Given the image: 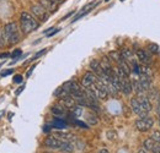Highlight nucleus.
<instances>
[{
	"mask_svg": "<svg viewBox=\"0 0 160 153\" xmlns=\"http://www.w3.org/2000/svg\"><path fill=\"white\" fill-rule=\"evenodd\" d=\"M40 27V22L37 21V19L31 15L30 12H21L20 15V30L23 35H28L33 31H36Z\"/></svg>",
	"mask_w": 160,
	"mask_h": 153,
	"instance_id": "nucleus-1",
	"label": "nucleus"
},
{
	"mask_svg": "<svg viewBox=\"0 0 160 153\" xmlns=\"http://www.w3.org/2000/svg\"><path fill=\"white\" fill-rule=\"evenodd\" d=\"M85 120L88 121L89 125H96L98 121H99V120H98V116L94 114V113H89V114H88V118H86Z\"/></svg>",
	"mask_w": 160,
	"mask_h": 153,
	"instance_id": "nucleus-19",
	"label": "nucleus"
},
{
	"mask_svg": "<svg viewBox=\"0 0 160 153\" xmlns=\"http://www.w3.org/2000/svg\"><path fill=\"white\" fill-rule=\"evenodd\" d=\"M14 72V70L12 69H9V70H4V71H1V76L5 77V76H9V75H11Z\"/></svg>",
	"mask_w": 160,
	"mask_h": 153,
	"instance_id": "nucleus-26",
	"label": "nucleus"
},
{
	"mask_svg": "<svg viewBox=\"0 0 160 153\" xmlns=\"http://www.w3.org/2000/svg\"><path fill=\"white\" fill-rule=\"evenodd\" d=\"M65 141H62L58 137L56 136H48L46 140H44V146L51 148V150H60L62 146L64 145Z\"/></svg>",
	"mask_w": 160,
	"mask_h": 153,
	"instance_id": "nucleus-5",
	"label": "nucleus"
},
{
	"mask_svg": "<svg viewBox=\"0 0 160 153\" xmlns=\"http://www.w3.org/2000/svg\"><path fill=\"white\" fill-rule=\"evenodd\" d=\"M99 153H108V151H107V150H101Z\"/></svg>",
	"mask_w": 160,
	"mask_h": 153,
	"instance_id": "nucleus-34",
	"label": "nucleus"
},
{
	"mask_svg": "<svg viewBox=\"0 0 160 153\" xmlns=\"http://www.w3.org/2000/svg\"><path fill=\"white\" fill-rule=\"evenodd\" d=\"M152 152L153 153H160V142H155V145H154V147H153Z\"/></svg>",
	"mask_w": 160,
	"mask_h": 153,
	"instance_id": "nucleus-24",
	"label": "nucleus"
},
{
	"mask_svg": "<svg viewBox=\"0 0 160 153\" xmlns=\"http://www.w3.org/2000/svg\"><path fill=\"white\" fill-rule=\"evenodd\" d=\"M10 57V54L9 53H4V54H0V59H2V58H8Z\"/></svg>",
	"mask_w": 160,
	"mask_h": 153,
	"instance_id": "nucleus-32",
	"label": "nucleus"
},
{
	"mask_svg": "<svg viewBox=\"0 0 160 153\" xmlns=\"http://www.w3.org/2000/svg\"><path fill=\"white\" fill-rule=\"evenodd\" d=\"M4 114H5V112H4V110H1V112H0V118H1Z\"/></svg>",
	"mask_w": 160,
	"mask_h": 153,
	"instance_id": "nucleus-35",
	"label": "nucleus"
},
{
	"mask_svg": "<svg viewBox=\"0 0 160 153\" xmlns=\"http://www.w3.org/2000/svg\"><path fill=\"white\" fill-rule=\"evenodd\" d=\"M31 11H32L33 16L37 20L42 21V22L47 21L48 17H49V12H48L41 4H33V5L31 6Z\"/></svg>",
	"mask_w": 160,
	"mask_h": 153,
	"instance_id": "nucleus-4",
	"label": "nucleus"
},
{
	"mask_svg": "<svg viewBox=\"0 0 160 153\" xmlns=\"http://www.w3.org/2000/svg\"><path fill=\"white\" fill-rule=\"evenodd\" d=\"M12 113H9V115H8V116H9V118H8V119H9V120H11V118H12Z\"/></svg>",
	"mask_w": 160,
	"mask_h": 153,
	"instance_id": "nucleus-33",
	"label": "nucleus"
},
{
	"mask_svg": "<svg viewBox=\"0 0 160 153\" xmlns=\"http://www.w3.org/2000/svg\"><path fill=\"white\" fill-rule=\"evenodd\" d=\"M5 36L9 44H16L20 42V28L16 22H9L4 26Z\"/></svg>",
	"mask_w": 160,
	"mask_h": 153,
	"instance_id": "nucleus-2",
	"label": "nucleus"
},
{
	"mask_svg": "<svg viewBox=\"0 0 160 153\" xmlns=\"http://www.w3.org/2000/svg\"><path fill=\"white\" fill-rule=\"evenodd\" d=\"M22 80H23L22 75H15V76H14V78H12L14 83H21V82H22Z\"/></svg>",
	"mask_w": 160,
	"mask_h": 153,
	"instance_id": "nucleus-23",
	"label": "nucleus"
},
{
	"mask_svg": "<svg viewBox=\"0 0 160 153\" xmlns=\"http://www.w3.org/2000/svg\"><path fill=\"white\" fill-rule=\"evenodd\" d=\"M53 128H56V129H65L68 125H67V123L64 121V120H62L59 118H56L54 120H53Z\"/></svg>",
	"mask_w": 160,
	"mask_h": 153,
	"instance_id": "nucleus-17",
	"label": "nucleus"
},
{
	"mask_svg": "<svg viewBox=\"0 0 160 153\" xmlns=\"http://www.w3.org/2000/svg\"><path fill=\"white\" fill-rule=\"evenodd\" d=\"M46 52H47V49H42L41 52H38V53H36V54H35V57L32 58L31 60H36V59H38V58H40L41 55H43V54H44Z\"/></svg>",
	"mask_w": 160,
	"mask_h": 153,
	"instance_id": "nucleus-25",
	"label": "nucleus"
},
{
	"mask_svg": "<svg viewBox=\"0 0 160 153\" xmlns=\"http://www.w3.org/2000/svg\"><path fill=\"white\" fill-rule=\"evenodd\" d=\"M137 98H138V100H139L140 107L143 108V110H144L147 114H148L149 112H152V109H153L152 103H150L149 98L145 96V93H144V95H140V96H137Z\"/></svg>",
	"mask_w": 160,
	"mask_h": 153,
	"instance_id": "nucleus-11",
	"label": "nucleus"
},
{
	"mask_svg": "<svg viewBox=\"0 0 160 153\" xmlns=\"http://www.w3.org/2000/svg\"><path fill=\"white\" fill-rule=\"evenodd\" d=\"M51 112L53 113V115H56V116H63V115L67 113V110H65V108L62 105V104H56V105H53L52 108H51Z\"/></svg>",
	"mask_w": 160,
	"mask_h": 153,
	"instance_id": "nucleus-13",
	"label": "nucleus"
},
{
	"mask_svg": "<svg viewBox=\"0 0 160 153\" xmlns=\"http://www.w3.org/2000/svg\"><path fill=\"white\" fill-rule=\"evenodd\" d=\"M159 126H160V114H159Z\"/></svg>",
	"mask_w": 160,
	"mask_h": 153,
	"instance_id": "nucleus-36",
	"label": "nucleus"
},
{
	"mask_svg": "<svg viewBox=\"0 0 160 153\" xmlns=\"http://www.w3.org/2000/svg\"><path fill=\"white\" fill-rule=\"evenodd\" d=\"M95 6H96V2H90V4H88L85 7H82V9H81V11H80L79 14H78L74 19L72 20V22H77L78 20H80L81 17H84V16H85L86 14H89V12H90Z\"/></svg>",
	"mask_w": 160,
	"mask_h": 153,
	"instance_id": "nucleus-12",
	"label": "nucleus"
},
{
	"mask_svg": "<svg viewBox=\"0 0 160 153\" xmlns=\"http://www.w3.org/2000/svg\"><path fill=\"white\" fill-rule=\"evenodd\" d=\"M58 98H59V104H62L65 109H72L77 104V100L70 95H64V96H60Z\"/></svg>",
	"mask_w": 160,
	"mask_h": 153,
	"instance_id": "nucleus-9",
	"label": "nucleus"
},
{
	"mask_svg": "<svg viewBox=\"0 0 160 153\" xmlns=\"http://www.w3.org/2000/svg\"><path fill=\"white\" fill-rule=\"evenodd\" d=\"M6 43H8V39L5 36V31L2 28V30H0V47H4Z\"/></svg>",
	"mask_w": 160,
	"mask_h": 153,
	"instance_id": "nucleus-21",
	"label": "nucleus"
},
{
	"mask_svg": "<svg viewBox=\"0 0 160 153\" xmlns=\"http://www.w3.org/2000/svg\"><path fill=\"white\" fill-rule=\"evenodd\" d=\"M107 136H108V138H110V140H113V138L116 137V134H115V132L108 131V132H107Z\"/></svg>",
	"mask_w": 160,
	"mask_h": 153,
	"instance_id": "nucleus-29",
	"label": "nucleus"
},
{
	"mask_svg": "<svg viewBox=\"0 0 160 153\" xmlns=\"http://www.w3.org/2000/svg\"><path fill=\"white\" fill-rule=\"evenodd\" d=\"M110 58L113 60V61H116V63H120L121 60H123V58L121 55V52H116V50H113V52H110Z\"/></svg>",
	"mask_w": 160,
	"mask_h": 153,
	"instance_id": "nucleus-20",
	"label": "nucleus"
},
{
	"mask_svg": "<svg viewBox=\"0 0 160 153\" xmlns=\"http://www.w3.org/2000/svg\"><path fill=\"white\" fill-rule=\"evenodd\" d=\"M154 125V120L153 118L150 116H144V118H140L136 121V128L139 130L140 132H147L149 131Z\"/></svg>",
	"mask_w": 160,
	"mask_h": 153,
	"instance_id": "nucleus-3",
	"label": "nucleus"
},
{
	"mask_svg": "<svg viewBox=\"0 0 160 153\" xmlns=\"http://www.w3.org/2000/svg\"><path fill=\"white\" fill-rule=\"evenodd\" d=\"M152 138L154 140V142H160V131L155 130V131L152 134Z\"/></svg>",
	"mask_w": 160,
	"mask_h": 153,
	"instance_id": "nucleus-22",
	"label": "nucleus"
},
{
	"mask_svg": "<svg viewBox=\"0 0 160 153\" xmlns=\"http://www.w3.org/2000/svg\"><path fill=\"white\" fill-rule=\"evenodd\" d=\"M147 50H148L149 53H152V54H160V47L158 45V44H155V43H150V44H148Z\"/></svg>",
	"mask_w": 160,
	"mask_h": 153,
	"instance_id": "nucleus-18",
	"label": "nucleus"
},
{
	"mask_svg": "<svg viewBox=\"0 0 160 153\" xmlns=\"http://www.w3.org/2000/svg\"><path fill=\"white\" fill-rule=\"evenodd\" d=\"M131 108H132L133 113H136L137 115H139L140 118L147 116V113H145V112L143 110V108L140 107V103H139V100H138L137 97L131 98Z\"/></svg>",
	"mask_w": 160,
	"mask_h": 153,
	"instance_id": "nucleus-10",
	"label": "nucleus"
},
{
	"mask_svg": "<svg viewBox=\"0 0 160 153\" xmlns=\"http://www.w3.org/2000/svg\"><path fill=\"white\" fill-rule=\"evenodd\" d=\"M56 137H58L62 141H65V142H70L73 140H75V136L73 134H69V132H57Z\"/></svg>",
	"mask_w": 160,
	"mask_h": 153,
	"instance_id": "nucleus-14",
	"label": "nucleus"
},
{
	"mask_svg": "<svg viewBox=\"0 0 160 153\" xmlns=\"http://www.w3.org/2000/svg\"><path fill=\"white\" fill-rule=\"evenodd\" d=\"M98 78H99V77L96 76L92 71H88V72L84 74V76L81 78V86H82L84 88H90V87L98 81Z\"/></svg>",
	"mask_w": 160,
	"mask_h": 153,
	"instance_id": "nucleus-6",
	"label": "nucleus"
},
{
	"mask_svg": "<svg viewBox=\"0 0 160 153\" xmlns=\"http://www.w3.org/2000/svg\"><path fill=\"white\" fill-rule=\"evenodd\" d=\"M35 67H36V65H33V66H31V67H30V70H28V72L26 74V76H27V77H30V76H31V74H32V71H33V69H35Z\"/></svg>",
	"mask_w": 160,
	"mask_h": 153,
	"instance_id": "nucleus-30",
	"label": "nucleus"
},
{
	"mask_svg": "<svg viewBox=\"0 0 160 153\" xmlns=\"http://www.w3.org/2000/svg\"><path fill=\"white\" fill-rule=\"evenodd\" d=\"M20 55H21V50H20V49H16V50H15V52L11 54L12 59H18V58L20 57Z\"/></svg>",
	"mask_w": 160,
	"mask_h": 153,
	"instance_id": "nucleus-27",
	"label": "nucleus"
},
{
	"mask_svg": "<svg viewBox=\"0 0 160 153\" xmlns=\"http://www.w3.org/2000/svg\"><path fill=\"white\" fill-rule=\"evenodd\" d=\"M23 90H25V85H22V86H20V87H19V88L16 90L15 95H16V96H19V95H20V93L22 92V91H23Z\"/></svg>",
	"mask_w": 160,
	"mask_h": 153,
	"instance_id": "nucleus-28",
	"label": "nucleus"
},
{
	"mask_svg": "<svg viewBox=\"0 0 160 153\" xmlns=\"http://www.w3.org/2000/svg\"><path fill=\"white\" fill-rule=\"evenodd\" d=\"M40 4L48 11V12H53V11H56V9H57V4H53V2H51V1H48V0H41Z\"/></svg>",
	"mask_w": 160,
	"mask_h": 153,
	"instance_id": "nucleus-15",
	"label": "nucleus"
},
{
	"mask_svg": "<svg viewBox=\"0 0 160 153\" xmlns=\"http://www.w3.org/2000/svg\"><path fill=\"white\" fill-rule=\"evenodd\" d=\"M105 1H110V0H105Z\"/></svg>",
	"mask_w": 160,
	"mask_h": 153,
	"instance_id": "nucleus-37",
	"label": "nucleus"
},
{
	"mask_svg": "<svg viewBox=\"0 0 160 153\" xmlns=\"http://www.w3.org/2000/svg\"><path fill=\"white\" fill-rule=\"evenodd\" d=\"M136 57H137V59L139 60L142 64H144V65H150L152 61H153L150 54H149V52L145 50V49H138V50L136 52Z\"/></svg>",
	"mask_w": 160,
	"mask_h": 153,
	"instance_id": "nucleus-8",
	"label": "nucleus"
},
{
	"mask_svg": "<svg viewBox=\"0 0 160 153\" xmlns=\"http://www.w3.org/2000/svg\"><path fill=\"white\" fill-rule=\"evenodd\" d=\"M121 81V92L126 96H129L133 91L132 88V82H131V76H126V77H120Z\"/></svg>",
	"mask_w": 160,
	"mask_h": 153,
	"instance_id": "nucleus-7",
	"label": "nucleus"
},
{
	"mask_svg": "<svg viewBox=\"0 0 160 153\" xmlns=\"http://www.w3.org/2000/svg\"><path fill=\"white\" fill-rule=\"evenodd\" d=\"M154 145H155V142H154V140L152 138V137H149V138H147L144 142H143V148L145 150V151H152L153 150V147H154Z\"/></svg>",
	"mask_w": 160,
	"mask_h": 153,
	"instance_id": "nucleus-16",
	"label": "nucleus"
},
{
	"mask_svg": "<svg viewBox=\"0 0 160 153\" xmlns=\"http://www.w3.org/2000/svg\"><path fill=\"white\" fill-rule=\"evenodd\" d=\"M48 1H51V2H53V4H62V2H64L65 0H48Z\"/></svg>",
	"mask_w": 160,
	"mask_h": 153,
	"instance_id": "nucleus-31",
	"label": "nucleus"
}]
</instances>
